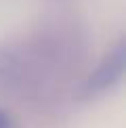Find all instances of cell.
I'll use <instances>...</instances> for the list:
<instances>
[{
    "mask_svg": "<svg viewBox=\"0 0 126 128\" xmlns=\"http://www.w3.org/2000/svg\"><path fill=\"white\" fill-rule=\"evenodd\" d=\"M122 69H124V48L120 46V48L116 50L114 55H109L103 65L92 74L90 82H88V88L90 90H103V88L112 86L116 80L122 76Z\"/></svg>",
    "mask_w": 126,
    "mask_h": 128,
    "instance_id": "obj_1",
    "label": "cell"
},
{
    "mask_svg": "<svg viewBox=\"0 0 126 128\" xmlns=\"http://www.w3.org/2000/svg\"><path fill=\"white\" fill-rule=\"evenodd\" d=\"M0 128H13V124H10L8 116L4 114V111H0Z\"/></svg>",
    "mask_w": 126,
    "mask_h": 128,
    "instance_id": "obj_2",
    "label": "cell"
}]
</instances>
